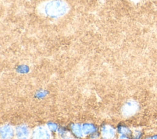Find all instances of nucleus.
<instances>
[{
    "mask_svg": "<svg viewBox=\"0 0 157 139\" xmlns=\"http://www.w3.org/2000/svg\"><path fill=\"white\" fill-rule=\"evenodd\" d=\"M0 134L1 139H12L15 131L10 125L4 124L1 127Z\"/></svg>",
    "mask_w": 157,
    "mask_h": 139,
    "instance_id": "nucleus-5",
    "label": "nucleus"
},
{
    "mask_svg": "<svg viewBox=\"0 0 157 139\" xmlns=\"http://www.w3.org/2000/svg\"><path fill=\"white\" fill-rule=\"evenodd\" d=\"M101 134L104 139H113L116 135V131L111 126L105 124L101 127Z\"/></svg>",
    "mask_w": 157,
    "mask_h": 139,
    "instance_id": "nucleus-6",
    "label": "nucleus"
},
{
    "mask_svg": "<svg viewBox=\"0 0 157 139\" xmlns=\"http://www.w3.org/2000/svg\"><path fill=\"white\" fill-rule=\"evenodd\" d=\"M50 130L44 126L36 127L33 132L32 139H50Z\"/></svg>",
    "mask_w": 157,
    "mask_h": 139,
    "instance_id": "nucleus-3",
    "label": "nucleus"
},
{
    "mask_svg": "<svg viewBox=\"0 0 157 139\" xmlns=\"http://www.w3.org/2000/svg\"><path fill=\"white\" fill-rule=\"evenodd\" d=\"M145 139H157V135H154L152 136H150V137H148L147 138H146Z\"/></svg>",
    "mask_w": 157,
    "mask_h": 139,
    "instance_id": "nucleus-14",
    "label": "nucleus"
},
{
    "mask_svg": "<svg viewBox=\"0 0 157 139\" xmlns=\"http://www.w3.org/2000/svg\"><path fill=\"white\" fill-rule=\"evenodd\" d=\"M118 132L121 135H125L127 137L131 136L132 134V132L131 130V129L124 125H120L118 126Z\"/></svg>",
    "mask_w": 157,
    "mask_h": 139,
    "instance_id": "nucleus-9",
    "label": "nucleus"
},
{
    "mask_svg": "<svg viewBox=\"0 0 157 139\" xmlns=\"http://www.w3.org/2000/svg\"><path fill=\"white\" fill-rule=\"evenodd\" d=\"M118 139H129V137H127V136H125V135H120V137L118 138Z\"/></svg>",
    "mask_w": 157,
    "mask_h": 139,
    "instance_id": "nucleus-15",
    "label": "nucleus"
},
{
    "mask_svg": "<svg viewBox=\"0 0 157 139\" xmlns=\"http://www.w3.org/2000/svg\"><path fill=\"white\" fill-rule=\"evenodd\" d=\"M47 128L50 130L55 132V131L58 130V125L56 123H52V122H50V123H48L47 124Z\"/></svg>",
    "mask_w": 157,
    "mask_h": 139,
    "instance_id": "nucleus-10",
    "label": "nucleus"
},
{
    "mask_svg": "<svg viewBox=\"0 0 157 139\" xmlns=\"http://www.w3.org/2000/svg\"><path fill=\"white\" fill-rule=\"evenodd\" d=\"M82 130L84 135H91L94 132L97 131L96 127L94 124L91 123H84L82 124Z\"/></svg>",
    "mask_w": 157,
    "mask_h": 139,
    "instance_id": "nucleus-7",
    "label": "nucleus"
},
{
    "mask_svg": "<svg viewBox=\"0 0 157 139\" xmlns=\"http://www.w3.org/2000/svg\"><path fill=\"white\" fill-rule=\"evenodd\" d=\"M61 138H62V139H74L73 137H72L70 135L69 133H67L66 135H65L61 137Z\"/></svg>",
    "mask_w": 157,
    "mask_h": 139,
    "instance_id": "nucleus-13",
    "label": "nucleus"
},
{
    "mask_svg": "<svg viewBox=\"0 0 157 139\" xmlns=\"http://www.w3.org/2000/svg\"><path fill=\"white\" fill-rule=\"evenodd\" d=\"M131 139H141L142 137V133L140 130H136L132 134Z\"/></svg>",
    "mask_w": 157,
    "mask_h": 139,
    "instance_id": "nucleus-11",
    "label": "nucleus"
},
{
    "mask_svg": "<svg viewBox=\"0 0 157 139\" xmlns=\"http://www.w3.org/2000/svg\"><path fill=\"white\" fill-rule=\"evenodd\" d=\"M67 4L61 0H53L48 2L44 8L47 15L50 16H60L66 13Z\"/></svg>",
    "mask_w": 157,
    "mask_h": 139,
    "instance_id": "nucleus-1",
    "label": "nucleus"
},
{
    "mask_svg": "<svg viewBox=\"0 0 157 139\" xmlns=\"http://www.w3.org/2000/svg\"><path fill=\"white\" fill-rule=\"evenodd\" d=\"M71 129L74 135L77 137L82 138L84 136L82 130V125L80 124H72L71 126Z\"/></svg>",
    "mask_w": 157,
    "mask_h": 139,
    "instance_id": "nucleus-8",
    "label": "nucleus"
},
{
    "mask_svg": "<svg viewBox=\"0 0 157 139\" xmlns=\"http://www.w3.org/2000/svg\"><path fill=\"white\" fill-rule=\"evenodd\" d=\"M98 137H99V133L97 131H96L94 133H93L92 134H91V138L92 139H97Z\"/></svg>",
    "mask_w": 157,
    "mask_h": 139,
    "instance_id": "nucleus-12",
    "label": "nucleus"
},
{
    "mask_svg": "<svg viewBox=\"0 0 157 139\" xmlns=\"http://www.w3.org/2000/svg\"><path fill=\"white\" fill-rule=\"evenodd\" d=\"M15 137L17 139H29L30 137V130L25 124H21L15 128Z\"/></svg>",
    "mask_w": 157,
    "mask_h": 139,
    "instance_id": "nucleus-4",
    "label": "nucleus"
},
{
    "mask_svg": "<svg viewBox=\"0 0 157 139\" xmlns=\"http://www.w3.org/2000/svg\"><path fill=\"white\" fill-rule=\"evenodd\" d=\"M139 104L134 101H129L126 102L123 106L121 109L122 115L125 117H129L134 114L139 110Z\"/></svg>",
    "mask_w": 157,
    "mask_h": 139,
    "instance_id": "nucleus-2",
    "label": "nucleus"
}]
</instances>
